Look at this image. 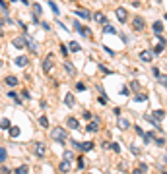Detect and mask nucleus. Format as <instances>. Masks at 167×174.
<instances>
[{"label":"nucleus","mask_w":167,"mask_h":174,"mask_svg":"<svg viewBox=\"0 0 167 174\" xmlns=\"http://www.w3.org/2000/svg\"><path fill=\"white\" fill-rule=\"evenodd\" d=\"M51 137L55 139V141H58V143H64L66 139H68V132H66L64 128L57 126V128H52V130H51Z\"/></svg>","instance_id":"obj_1"},{"label":"nucleus","mask_w":167,"mask_h":174,"mask_svg":"<svg viewBox=\"0 0 167 174\" xmlns=\"http://www.w3.org/2000/svg\"><path fill=\"white\" fill-rule=\"evenodd\" d=\"M31 149H33V155H35V157H45V155H47V147L41 141H33L31 143Z\"/></svg>","instance_id":"obj_2"},{"label":"nucleus","mask_w":167,"mask_h":174,"mask_svg":"<svg viewBox=\"0 0 167 174\" xmlns=\"http://www.w3.org/2000/svg\"><path fill=\"white\" fill-rule=\"evenodd\" d=\"M52 66H55V56H52V54H47V58L43 60V72H45V74H51Z\"/></svg>","instance_id":"obj_3"},{"label":"nucleus","mask_w":167,"mask_h":174,"mask_svg":"<svg viewBox=\"0 0 167 174\" xmlns=\"http://www.w3.org/2000/svg\"><path fill=\"white\" fill-rule=\"evenodd\" d=\"M72 145H74L76 149H80V151H84V153H86V151H91V149H93V143H91V141H86V143L72 141Z\"/></svg>","instance_id":"obj_4"},{"label":"nucleus","mask_w":167,"mask_h":174,"mask_svg":"<svg viewBox=\"0 0 167 174\" xmlns=\"http://www.w3.org/2000/svg\"><path fill=\"white\" fill-rule=\"evenodd\" d=\"M12 45L16 46V48H26L27 46V39H26V35H19V37H16L12 41Z\"/></svg>","instance_id":"obj_5"},{"label":"nucleus","mask_w":167,"mask_h":174,"mask_svg":"<svg viewBox=\"0 0 167 174\" xmlns=\"http://www.w3.org/2000/svg\"><path fill=\"white\" fill-rule=\"evenodd\" d=\"M144 27H146V21H144L140 16H136V18L132 19V29H134V31H142Z\"/></svg>","instance_id":"obj_6"},{"label":"nucleus","mask_w":167,"mask_h":174,"mask_svg":"<svg viewBox=\"0 0 167 174\" xmlns=\"http://www.w3.org/2000/svg\"><path fill=\"white\" fill-rule=\"evenodd\" d=\"M39 14H43V8H41V4H33V23H41V19H39Z\"/></svg>","instance_id":"obj_7"},{"label":"nucleus","mask_w":167,"mask_h":174,"mask_svg":"<svg viewBox=\"0 0 167 174\" xmlns=\"http://www.w3.org/2000/svg\"><path fill=\"white\" fill-rule=\"evenodd\" d=\"M138 56H140V60H142V62H152V60H154V52H152V50L148 48V50H142L140 54H138Z\"/></svg>","instance_id":"obj_8"},{"label":"nucleus","mask_w":167,"mask_h":174,"mask_svg":"<svg viewBox=\"0 0 167 174\" xmlns=\"http://www.w3.org/2000/svg\"><path fill=\"white\" fill-rule=\"evenodd\" d=\"M64 104L68 106V108H74V106H76V99H74V95H72V93H66V97H64Z\"/></svg>","instance_id":"obj_9"},{"label":"nucleus","mask_w":167,"mask_h":174,"mask_svg":"<svg viewBox=\"0 0 167 174\" xmlns=\"http://www.w3.org/2000/svg\"><path fill=\"white\" fill-rule=\"evenodd\" d=\"M70 168H72V162L70 161H60V164H58V170L60 172H70Z\"/></svg>","instance_id":"obj_10"},{"label":"nucleus","mask_w":167,"mask_h":174,"mask_svg":"<svg viewBox=\"0 0 167 174\" xmlns=\"http://www.w3.org/2000/svg\"><path fill=\"white\" fill-rule=\"evenodd\" d=\"M88 132H90V134H93V132H97V130H99V118H93V122H90L88 124Z\"/></svg>","instance_id":"obj_11"},{"label":"nucleus","mask_w":167,"mask_h":174,"mask_svg":"<svg viewBox=\"0 0 167 174\" xmlns=\"http://www.w3.org/2000/svg\"><path fill=\"white\" fill-rule=\"evenodd\" d=\"M117 19H119V21H121V23H124V21H126V10H124V8H117Z\"/></svg>","instance_id":"obj_12"},{"label":"nucleus","mask_w":167,"mask_h":174,"mask_svg":"<svg viewBox=\"0 0 167 174\" xmlns=\"http://www.w3.org/2000/svg\"><path fill=\"white\" fill-rule=\"evenodd\" d=\"M93 19H95L97 23H101V25H103V23H107V16H105L103 12H95V14H93Z\"/></svg>","instance_id":"obj_13"},{"label":"nucleus","mask_w":167,"mask_h":174,"mask_svg":"<svg viewBox=\"0 0 167 174\" xmlns=\"http://www.w3.org/2000/svg\"><path fill=\"white\" fill-rule=\"evenodd\" d=\"M19 134H21V130H19L18 126H10V130H8V135H10L12 139H16V137H19Z\"/></svg>","instance_id":"obj_14"},{"label":"nucleus","mask_w":167,"mask_h":174,"mask_svg":"<svg viewBox=\"0 0 167 174\" xmlns=\"http://www.w3.org/2000/svg\"><path fill=\"white\" fill-rule=\"evenodd\" d=\"M4 81H6V85H10V87H16V85L19 83L16 76H6V79H4Z\"/></svg>","instance_id":"obj_15"},{"label":"nucleus","mask_w":167,"mask_h":174,"mask_svg":"<svg viewBox=\"0 0 167 174\" xmlns=\"http://www.w3.org/2000/svg\"><path fill=\"white\" fill-rule=\"evenodd\" d=\"M152 29H154V33H155V35H161V33H163V23H161V21H154Z\"/></svg>","instance_id":"obj_16"},{"label":"nucleus","mask_w":167,"mask_h":174,"mask_svg":"<svg viewBox=\"0 0 167 174\" xmlns=\"http://www.w3.org/2000/svg\"><path fill=\"white\" fill-rule=\"evenodd\" d=\"M80 48H82V46H80V43H76V41H70V43H68V50L70 52H80Z\"/></svg>","instance_id":"obj_17"},{"label":"nucleus","mask_w":167,"mask_h":174,"mask_svg":"<svg viewBox=\"0 0 167 174\" xmlns=\"http://www.w3.org/2000/svg\"><path fill=\"white\" fill-rule=\"evenodd\" d=\"M66 124H68V128H70V130H78V128H80L78 120H76V118H72V116L68 118V120H66Z\"/></svg>","instance_id":"obj_18"},{"label":"nucleus","mask_w":167,"mask_h":174,"mask_svg":"<svg viewBox=\"0 0 167 174\" xmlns=\"http://www.w3.org/2000/svg\"><path fill=\"white\" fill-rule=\"evenodd\" d=\"M74 14H76L78 18H82V19H90V18H91V14L88 12V10H76Z\"/></svg>","instance_id":"obj_19"},{"label":"nucleus","mask_w":167,"mask_h":174,"mask_svg":"<svg viewBox=\"0 0 167 174\" xmlns=\"http://www.w3.org/2000/svg\"><path fill=\"white\" fill-rule=\"evenodd\" d=\"M165 41H163V39H159V45H155V48L152 52H154V54H159V52H163V48H165Z\"/></svg>","instance_id":"obj_20"},{"label":"nucleus","mask_w":167,"mask_h":174,"mask_svg":"<svg viewBox=\"0 0 167 174\" xmlns=\"http://www.w3.org/2000/svg\"><path fill=\"white\" fill-rule=\"evenodd\" d=\"M27 56H18L16 58V66H19V68H23V66H27Z\"/></svg>","instance_id":"obj_21"},{"label":"nucleus","mask_w":167,"mask_h":174,"mask_svg":"<svg viewBox=\"0 0 167 174\" xmlns=\"http://www.w3.org/2000/svg\"><path fill=\"white\" fill-rule=\"evenodd\" d=\"M14 174H29V166L27 164H21V166H18L14 170Z\"/></svg>","instance_id":"obj_22"},{"label":"nucleus","mask_w":167,"mask_h":174,"mask_svg":"<svg viewBox=\"0 0 167 174\" xmlns=\"http://www.w3.org/2000/svg\"><path fill=\"white\" fill-rule=\"evenodd\" d=\"M148 120H150V122H152V126H154V128H157V130H161V124H159V120H157V118H155V116H152V114H148Z\"/></svg>","instance_id":"obj_23"},{"label":"nucleus","mask_w":167,"mask_h":174,"mask_svg":"<svg viewBox=\"0 0 167 174\" xmlns=\"http://www.w3.org/2000/svg\"><path fill=\"white\" fill-rule=\"evenodd\" d=\"M78 33H80V35H82V37H90V35H91V29H90V27H80V29H78Z\"/></svg>","instance_id":"obj_24"},{"label":"nucleus","mask_w":167,"mask_h":174,"mask_svg":"<svg viewBox=\"0 0 167 174\" xmlns=\"http://www.w3.org/2000/svg\"><path fill=\"white\" fill-rule=\"evenodd\" d=\"M119 128H121V130H128V128H130L128 120H124V118H119Z\"/></svg>","instance_id":"obj_25"},{"label":"nucleus","mask_w":167,"mask_h":174,"mask_svg":"<svg viewBox=\"0 0 167 174\" xmlns=\"http://www.w3.org/2000/svg\"><path fill=\"white\" fill-rule=\"evenodd\" d=\"M10 126H12V124H10L8 118H2V120H0V128L2 130H10Z\"/></svg>","instance_id":"obj_26"},{"label":"nucleus","mask_w":167,"mask_h":174,"mask_svg":"<svg viewBox=\"0 0 167 174\" xmlns=\"http://www.w3.org/2000/svg\"><path fill=\"white\" fill-rule=\"evenodd\" d=\"M154 137H155V134H154V132H148V134H144V143L154 141Z\"/></svg>","instance_id":"obj_27"},{"label":"nucleus","mask_w":167,"mask_h":174,"mask_svg":"<svg viewBox=\"0 0 167 174\" xmlns=\"http://www.w3.org/2000/svg\"><path fill=\"white\" fill-rule=\"evenodd\" d=\"M27 48L31 52H37V45H35V41H31V39H27Z\"/></svg>","instance_id":"obj_28"},{"label":"nucleus","mask_w":167,"mask_h":174,"mask_svg":"<svg viewBox=\"0 0 167 174\" xmlns=\"http://www.w3.org/2000/svg\"><path fill=\"white\" fill-rule=\"evenodd\" d=\"M39 124H41V128H49V120H47V116H39Z\"/></svg>","instance_id":"obj_29"},{"label":"nucleus","mask_w":167,"mask_h":174,"mask_svg":"<svg viewBox=\"0 0 167 174\" xmlns=\"http://www.w3.org/2000/svg\"><path fill=\"white\" fill-rule=\"evenodd\" d=\"M8 159V151L4 147H0V162H4Z\"/></svg>","instance_id":"obj_30"},{"label":"nucleus","mask_w":167,"mask_h":174,"mask_svg":"<svg viewBox=\"0 0 167 174\" xmlns=\"http://www.w3.org/2000/svg\"><path fill=\"white\" fill-rule=\"evenodd\" d=\"M64 68H66V72H68V74H72V76L76 74V68H74V66H72L70 62H66V64H64Z\"/></svg>","instance_id":"obj_31"},{"label":"nucleus","mask_w":167,"mask_h":174,"mask_svg":"<svg viewBox=\"0 0 167 174\" xmlns=\"http://www.w3.org/2000/svg\"><path fill=\"white\" fill-rule=\"evenodd\" d=\"M103 33H111V35H117V29H115V27H111V25H105V27H103Z\"/></svg>","instance_id":"obj_32"},{"label":"nucleus","mask_w":167,"mask_h":174,"mask_svg":"<svg viewBox=\"0 0 167 174\" xmlns=\"http://www.w3.org/2000/svg\"><path fill=\"white\" fill-rule=\"evenodd\" d=\"M152 116H155L157 120H161V118L165 116V112H163V110H154V112H152Z\"/></svg>","instance_id":"obj_33"},{"label":"nucleus","mask_w":167,"mask_h":174,"mask_svg":"<svg viewBox=\"0 0 167 174\" xmlns=\"http://www.w3.org/2000/svg\"><path fill=\"white\" fill-rule=\"evenodd\" d=\"M49 6H51V10H52V12H55V14H57V16H58V14H60V10H58V6H57V4H55V2H52V0H49Z\"/></svg>","instance_id":"obj_34"},{"label":"nucleus","mask_w":167,"mask_h":174,"mask_svg":"<svg viewBox=\"0 0 167 174\" xmlns=\"http://www.w3.org/2000/svg\"><path fill=\"white\" fill-rule=\"evenodd\" d=\"M8 97H10V99H14V101H16V103H21V101H19V99H18V95H16V91H8Z\"/></svg>","instance_id":"obj_35"},{"label":"nucleus","mask_w":167,"mask_h":174,"mask_svg":"<svg viewBox=\"0 0 167 174\" xmlns=\"http://www.w3.org/2000/svg\"><path fill=\"white\" fill-rule=\"evenodd\" d=\"M72 159H74V153H72V151H64V161L72 162Z\"/></svg>","instance_id":"obj_36"},{"label":"nucleus","mask_w":167,"mask_h":174,"mask_svg":"<svg viewBox=\"0 0 167 174\" xmlns=\"http://www.w3.org/2000/svg\"><path fill=\"white\" fill-rule=\"evenodd\" d=\"M134 99H136V101H140V103H142V101H146V99H148V95H146V93H138V95H136Z\"/></svg>","instance_id":"obj_37"},{"label":"nucleus","mask_w":167,"mask_h":174,"mask_svg":"<svg viewBox=\"0 0 167 174\" xmlns=\"http://www.w3.org/2000/svg\"><path fill=\"white\" fill-rule=\"evenodd\" d=\"M111 149H113L115 153H121V145H119V143H111Z\"/></svg>","instance_id":"obj_38"},{"label":"nucleus","mask_w":167,"mask_h":174,"mask_svg":"<svg viewBox=\"0 0 167 174\" xmlns=\"http://www.w3.org/2000/svg\"><path fill=\"white\" fill-rule=\"evenodd\" d=\"M130 153H132V155H138V153H140V149H138L134 143H132V145H130Z\"/></svg>","instance_id":"obj_39"},{"label":"nucleus","mask_w":167,"mask_h":174,"mask_svg":"<svg viewBox=\"0 0 167 174\" xmlns=\"http://www.w3.org/2000/svg\"><path fill=\"white\" fill-rule=\"evenodd\" d=\"M154 141L157 143V145H165V139H163V137H154Z\"/></svg>","instance_id":"obj_40"},{"label":"nucleus","mask_w":167,"mask_h":174,"mask_svg":"<svg viewBox=\"0 0 167 174\" xmlns=\"http://www.w3.org/2000/svg\"><path fill=\"white\" fill-rule=\"evenodd\" d=\"M76 89L78 91H86V85H84L82 81H78V83H76Z\"/></svg>","instance_id":"obj_41"},{"label":"nucleus","mask_w":167,"mask_h":174,"mask_svg":"<svg viewBox=\"0 0 167 174\" xmlns=\"http://www.w3.org/2000/svg\"><path fill=\"white\" fill-rule=\"evenodd\" d=\"M99 103H101L103 106H105V104H107V97H105V93H103V95L99 97Z\"/></svg>","instance_id":"obj_42"},{"label":"nucleus","mask_w":167,"mask_h":174,"mask_svg":"<svg viewBox=\"0 0 167 174\" xmlns=\"http://www.w3.org/2000/svg\"><path fill=\"white\" fill-rule=\"evenodd\" d=\"M134 130H136V134H138V135H142V137H144V134H146V132H144V130H142L140 126H136Z\"/></svg>","instance_id":"obj_43"},{"label":"nucleus","mask_w":167,"mask_h":174,"mask_svg":"<svg viewBox=\"0 0 167 174\" xmlns=\"http://www.w3.org/2000/svg\"><path fill=\"white\" fill-rule=\"evenodd\" d=\"M99 70H101L103 74H111V70H109V68H105L103 64H99Z\"/></svg>","instance_id":"obj_44"},{"label":"nucleus","mask_w":167,"mask_h":174,"mask_svg":"<svg viewBox=\"0 0 167 174\" xmlns=\"http://www.w3.org/2000/svg\"><path fill=\"white\" fill-rule=\"evenodd\" d=\"M84 118H86V120H91V112L90 110H84Z\"/></svg>","instance_id":"obj_45"},{"label":"nucleus","mask_w":167,"mask_h":174,"mask_svg":"<svg viewBox=\"0 0 167 174\" xmlns=\"http://www.w3.org/2000/svg\"><path fill=\"white\" fill-rule=\"evenodd\" d=\"M72 25H74V29H76V31L80 29V27H82V25H80V21H78V19H74V21H72Z\"/></svg>","instance_id":"obj_46"},{"label":"nucleus","mask_w":167,"mask_h":174,"mask_svg":"<svg viewBox=\"0 0 167 174\" xmlns=\"http://www.w3.org/2000/svg\"><path fill=\"white\" fill-rule=\"evenodd\" d=\"M60 52H62V56H66V54H68V46L62 45V46H60Z\"/></svg>","instance_id":"obj_47"},{"label":"nucleus","mask_w":167,"mask_h":174,"mask_svg":"<svg viewBox=\"0 0 167 174\" xmlns=\"http://www.w3.org/2000/svg\"><path fill=\"white\" fill-rule=\"evenodd\" d=\"M138 170L144 174V172H148V166H146V164H140V166H138Z\"/></svg>","instance_id":"obj_48"},{"label":"nucleus","mask_w":167,"mask_h":174,"mask_svg":"<svg viewBox=\"0 0 167 174\" xmlns=\"http://www.w3.org/2000/svg\"><path fill=\"white\" fill-rule=\"evenodd\" d=\"M0 174H10V168H8V166H2V168H0Z\"/></svg>","instance_id":"obj_49"},{"label":"nucleus","mask_w":167,"mask_h":174,"mask_svg":"<svg viewBox=\"0 0 167 174\" xmlns=\"http://www.w3.org/2000/svg\"><path fill=\"white\" fill-rule=\"evenodd\" d=\"M157 79H159V81H161V83H163V85H165V89H167V77H163V76H159V77H157Z\"/></svg>","instance_id":"obj_50"},{"label":"nucleus","mask_w":167,"mask_h":174,"mask_svg":"<svg viewBox=\"0 0 167 174\" xmlns=\"http://www.w3.org/2000/svg\"><path fill=\"white\" fill-rule=\"evenodd\" d=\"M0 8L6 12V8H8V4H6V0H0Z\"/></svg>","instance_id":"obj_51"},{"label":"nucleus","mask_w":167,"mask_h":174,"mask_svg":"<svg viewBox=\"0 0 167 174\" xmlns=\"http://www.w3.org/2000/svg\"><path fill=\"white\" fill-rule=\"evenodd\" d=\"M39 25L43 27V29H47V31H49V27H51V25H49V23H47V21H41V23H39Z\"/></svg>","instance_id":"obj_52"},{"label":"nucleus","mask_w":167,"mask_h":174,"mask_svg":"<svg viewBox=\"0 0 167 174\" xmlns=\"http://www.w3.org/2000/svg\"><path fill=\"white\" fill-rule=\"evenodd\" d=\"M21 97H23V99H29L31 95H29V91H26V89H23V91H21Z\"/></svg>","instance_id":"obj_53"},{"label":"nucleus","mask_w":167,"mask_h":174,"mask_svg":"<svg viewBox=\"0 0 167 174\" xmlns=\"http://www.w3.org/2000/svg\"><path fill=\"white\" fill-rule=\"evenodd\" d=\"M128 93H130V91H128V87H122V91H121V95H124V97H126V95H128Z\"/></svg>","instance_id":"obj_54"},{"label":"nucleus","mask_w":167,"mask_h":174,"mask_svg":"<svg viewBox=\"0 0 167 174\" xmlns=\"http://www.w3.org/2000/svg\"><path fill=\"white\" fill-rule=\"evenodd\" d=\"M78 168H84V159H82V157L78 159Z\"/></svg>","instance_id":"obj_55"},{"label":"nucleus","mask_w":167,"mask_h":174,"mask_svg":"<svg viewBox=\"0 0 167 174\" xmlns=\"http://www.w3.org/2000/svg\"><path fill=\"white\" fill-rule=\"evenodd\" d=\"M130 87H132L134 91H138V83H136V81H132V83H130Z\"/></svg>","instance_id":"obj_56"},{"label":"nucleus","mask_w":167,"mask_h":174,"mask_svg":"<svg viewBox=\"0 0 167 174\" xmlns=\"http://www.w3.org/2000/svg\"><path fill=\"white\" fill-rule=\"evenodd\" d=\"M2 23H4V19H0V27H2Z\"/></svg>","instance_id":"obj_57"},{"label":"nucleus","mask_w":167,"mask_h":174,"mask_svg":"<svg viewBox=\"0 0 167 174\" xmlns=\"http://www.w3.org/2000/svg\"><path fill=\"white\" fill-rule=\"evenodd\" d=\"M10 2H16V0H10Z\"/></svg>","instance_id":"obj_58"},{"label":"nucleus","mask_w":167,"mask_h":174,"mask_svg":"<svg viewBox=\"0 0 167 174\" xmlns=\"http://www.w3.org/2000/svg\"><path fill=\"white\" fill-rule=\"evenodd\" d=\"M163 174H167V172H165V170H163Z\"/></svg>","instance_id":"obj_59"},{"label":"nucleus","mask_w":167,"mask_h":174,"mask_svg":"<svg viewBox=\"0 0 167 174\" xmlns=\"http://www.w3.org/2000/svg\"><path fill=\"white\" fill-rule=\"evenodd\" d=\"M90 174H91V172H90Z\"/></svg>","instance_id":"obj_60"}]
</instances>
